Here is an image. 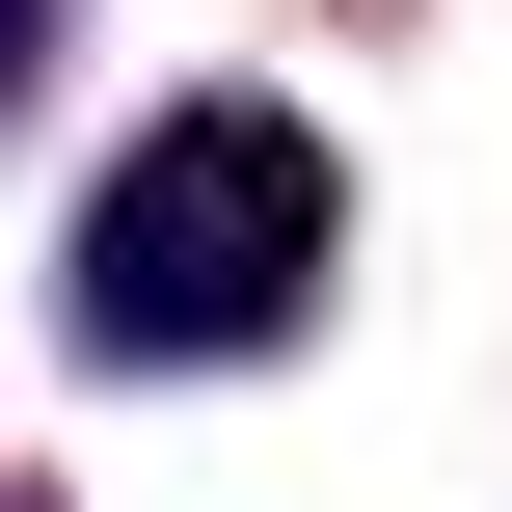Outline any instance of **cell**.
<instances>
[{"label": "cell", "mask_w": 512, "mask_h": 512, "mask_svg": "<svg viewBox=\"0 0 512 512\" xmlns=\"http://www.w3.org/2000/svg\"><path fill=\"white\" fill-rule=\"evenodd\" d=\"M324 270H351V162L297 135V108H162L108 189H81V351H135V378H216V351H297L324 324Z\"/></svg>", "instance_id": "6da1fadb"}, {"label": "cell", "mask_w": 512, "mask_h": 512, "mask_svg": "<svg viewBox=\"0 0 512 512\" xmlns=\"http://www.w3.org/2000/svg\"><path fill=\"white\" fill-rule=\"evenodd\" d=\"M27 54H54V0H0V81H27Z\"/></svg>", "instance_id": "7a4b0ae2"}]
</instances>
